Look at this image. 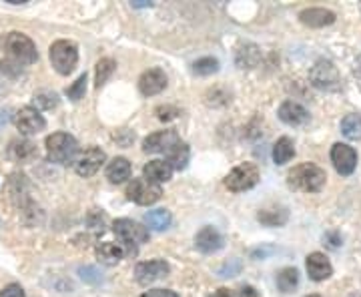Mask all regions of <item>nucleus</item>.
Segmentation results:
<instances>
[{"mask_svg":"<svg viewBox=\"0 0 361 297\" xmlns=\"http://www.w3.org/2000/svg\"><path fill=\"white\" fill-rule=\"evenodd\" d=\"M145 223L153 231H165L173 223V215L169 213L167 209H153V211H149L145 215Z\"/></svg>","mask_w":361,"mask_h":297,"instance_id":"nucleus-25","label":"nucleus"},{"mask_svg":"<svg viewBox=\"0 0 361 297\" xmlns=\"http://www.w3.org/2000/svg\"><path fill=\"white\" fill-rule=\"evenodd\" d=\"M104 225H106V217H104L101 211H92L89 215V227L94 229L97 233L104 231Z\"/></svg>","mask_w":361,"mask_h":297,"instance_id":"nucleus-36","label":"nucleus"},{"mask_svg":"<svg viewBox=\"0 0 361 297\" xmlns=\"http://www.w3.org/2000/svg\"><path fill=\"white\" fill-rule=\"evenodd\" d=\"M179 143L180 139L177 131H157L142 141V151L145 153H169Z\"/></svg>","mask_w":361,"mask_h":297,"instance_id":"nucleus-12","label":"nucleus"},{"mask_svg":"<svg viewBox=\"0 0 361 297\" xmlns=\"http://www.w3.org/2000/svg\"><path fill=\"white\" fill-rule=\"evenodd\" d=\"M189 159H191V151L185 143L175 145L171 151L167 153V163L169 167L175 169V171H183V169L189 165Z\"/></svg>","mask_w":361,"mask_h":297,"instance_id":"nucleus-26","label":"nucleus"},{"mask_svg":"<svg viewBox=\"0 0 361 297\" xmlns=\"http://www.w3.org/2000/svg\"><path fill=\"white\" fill-rule=\"evenodd\" d=\"M325 241H329L327 246L334 247V249L343 243V239H341V235H339V233H327V235H325Z\"/></svg>","mask_w":361,"mask_h":297,"instance_id":"nucleus-39","label":"nucleus"},{"mask_svg":"<svg viewBox=\"0 0 361 297\" xmlns=\"http://www.w3.org/2000/svg\"><path fill=\"white\" fill-rule=\"evenodd\" d=\"M209 297H239L235 291H231V289H225V287H221V289H217L213 296H209Z\"/></svg>","mask_w":361,"mask_h":297,"instance_id":"nucleus-40","label":"nucleus"},{"mask_svg":"<svg viewBox=\"0 0 361 297\" xmlns=\"http://www.w3.org/2000/svg\"><path fill=\"white\" fill-rule=\"evenodd\" d=\"M167 87V75L165 71L161 68H149L145 71L139 78V91L145 95V97H153V95H159L161 91H165Z\"/></svg>","mask_w":361,"mask_h":297,"instance_id":"nucleus-14","label":"nucleus"},{"mask_svg":"<svg viewBox=\"0 0 361 297\" xmlns=\"http://www.w3.org/2000/svg\"><path fill=\"white\" fill-rule=\"evenodd\" d=\"M85 92H87V73L80 75V77L66 89V97H68L71 101H80V99L85 97Z\"/></svg>","mask_w":361,"mask_h":297,"instance_id":"nucleus-32","label":"nucleus"},{"mask_svg":"<svg viewBox=\"0 0 361 297\" xmlns=\"http://www.w3.org/2000/svg\"><path fill=\"white\" fill-rule=\"evenodd\" d=\"M193 71L195 75H199V77H209V75H213V73L219 71V61L213 59V56H203V59H199L195 63Z\"/></svg>","mask_w":361,"mask_h":297,"instance_id":"nucleus-31","label":"nucleus"},{"mask_svg":"<svg viewBox=\"0 0 361 297\" xmlns=\"http://www.w3.org/2000/svg\"><path fill=\"white\" fill-rule=\"evenodd\" d=\"M297 285H299V272L295 267H285V269L277 273V287L283 293H291Z\"/></svg>","mask_w":361,"mask_h":297,"instance_id":"nucleus-28","label":"nucleus"},{"mask_svg":"<svg viewBox=\"0 0 361 297\" xmlns=\"http://www.w3.org/2000/svg\"><path fill=\"white\" fill-rule=\"evenodd\" d=\"M142 297H179L175 291L171 289H149L147 293H142Z\"/></svg>","mask_w":361,"mask_h":297,"instance_id":"nucleus-38","label":"nucleus"},{"mask_svg":"<svg viewBox=\"0 0 361 297\" xmlns=\"http://www.w3.org/2000/svg\"><path fill=\"white\" fill-rule=\"evenodd\" d=\"M299 20L311 28H323V26L336 23V13H331L327 8H305L299 13Z\"/></svg>","mask_w":361,"mask_h":297,"instance_id":"nucleus-18","label":"nucleus"},{"mask_svg":"<svg viewBox=\"0 0 361 297\" xmlns=\"http://www.w3.org/2000/svg\"><path fill=\"white\" fill-rule=\"evenodd\" d=\"M331 163L339 175H351L357 167V151L345 143H336L331 147Z\"/></svg>","mask_w":361,"mask_h":297,"instance_id":"nucleus-10","label":"nucleus"},{"mask_svg":"<svg viewBox=\"0 0 361 297\" xmlns=\"http://www.w3.org/2000/svg\"><path fill=\"white\" fill-rule=\"evenodd\" d=\"M78 275H80V279H82V281H87V284L99 285L101 281H103V275H101V272H99L97 267H90V265L80 267V269H78Z\"/></svg>","mask_w":361,"mask_h":297,"instance_id":"nucleus-34","label":"nucleus"},{"mask_svg":"<svg viewBox=\"0 0 361 297\" xmlns=\"http://www.w3.org/2000/svg\"><path fill=\"white\" fill-rule=\"evenodd\" d=\"M116 63L113 59H101L97 66H94V85H97V89H101L104 83L111 78V75L115 73Z\"/></svg>","mask_w":361,"mask_h":297,"instance_id":"nucleus-29","label":"nucleus"},{"mask_svg":"<svg viewBox=\"0 0 361 297\" xmlns=\"http://www.w3.org/2000/svg\"><path fill=\"white\" fill-rule=\"evenodd\" d=\"M142 173H145V179L151 183H163L169 181L171 179V175H173V169L169 167L167 161H149L145 169H142Z\"/></svg>","mask_w":361,"mask_h":297,"instance_id":"nucleus-19","label":"nucleus"},{"mask_svg":"<svg viewBox=\"0 0 361 297\" xmlns=\"http://www.w3.org/2000/svg\"><path fill=\"white\" fill-rule=\"evenodd\" d=\"M155 115L159 121L169 123V121H175V119L180 115V111L177 107H173V104H161V107H157L155 109Z\"/></svg>","mask_w":361,"mask_h":297,"instance_id":"nucleus-35","label":"nucleus"},{"mask_svg":"<svg viewBox=\"0 0 361 297\" xmlns=\"http://www.w3.org/2000/svg\"><path fill=\"white\" fill-rule=\"evenodd\" d=\"M311 85L319 91H339L341 75L331 61H317L310 71Z\"/></svg>","mask_w":361,"mask_h":297,"instance_id":"nucleus-6","label":"nucleus"},{"mask_svg":"<svg viewBox=\"0 0 361 297\" xmlns=\"http://www.w3.org/2000/svg\"><path fill=\"white\" fill-rule=\"evenodd\" d=\"M195 246L201 253H215L225 246V239L215 227H203L195 237Z\"/></svg>","mask_w":361,"mask_h":297,"instance_id":"nucleus-17","label":"nucleus"},{"mask_svg":"<svg viewBox=\"0 0 361 297\" xmlns=\"http://www.w3.org/2000/svg\"><path fill=\"white\" fill-rule=\"evenodd\" d=\"M78 153V143L68 133H52L47 137V157L52 163L68 165Z\"/></svg>","mask_w":361,"mask_h":297,"instance_id":"nucleus-3","label":"nucleus"},{"mask_svg":"<svg viewBox=\"0 0 361 297\" xmlns=\"http://www.w3.org/2000/svg\"><path fill=\"white\" fill-rule=\"evenodd\" d=\"M51 63L52 68L59 75H71L78 63V49L73 40H56L51 47Z\"/></svg>","mask_w":361,"mask_h":297,"instance_id":"nucleus-5","label":"nucleus"},{"mask_svg":"<svg viewBox=\"0 0 361 297\" xmlns=\"http://www.w3.org/2000/svg\"><path fill=\"white\" fill-rule=\"evenodd\" d=\"M39 155L37 153V145L30 141H13L11 147H8V157L16 161V163H30L35 157Z\"/></svg>","mask_w":361,"mask_h":297,"instance_id":"nucleus-20","label":"nucleus"},{"mask_svg":"<svg viewBox=\"0 0 361 297\" xmlns=\"http://www.w3.org/2000/svg\"><path fill=\"white\" fill-rule=\"evenodd\" d=\"M161 195H163L161 185L147 179H133L127 187V197L137 205H153L161 199Z\"/></svg>","mask_w":361,"mask_h":297,"instance_id":"nucleus-8","label":"nucleus"},{"mask_svg":"<svg viewBox=\"0 0 361 297\" xmlns=\"http://www.w3.org/2000/svg\"><path fill=\"white\" fill-rule=\"evenodd\" d=\"M289 219V213L285 207H273V209H261L257 213V221L265 227H281Z\"/></svg>","mask_w":361,"mask_h":297,"instance_id":"nucleus-22","label":"nucleus"},{"mask_svg":"<svg viewBox=\"0 0 361 297\" xmlns=\"http://www.w3.org/2000/svg\"><path fill=\"white\" fill-rule=\"evenodd\" d=\"M125 255V247L121 243H101L97 247V257L104 265H116Z\"/></svg>","mask_w":361,"mask_h":297,"instance_id":"nucleus-23","label":"nucleus"},{"mask_svg":"<svg viewBox=\"0 0 361 297\" xmlns=\"http://www.w3.org/2000/svg\"><path fill=\"white\" fill-rule=\"evenodd\" d=\"M106 179L111 183H125L130 179V163L125 157H115L106 165Z\"/></svg>","mask_w":361,"mask_h":297,"instance_id":"nucleus-21","label":"nucleus"},{"mask_svg":"<svg viewBox=\"0 0 361 297\" xmlns=\"http://www.w3.org/2000/svg\"><path fill=\"white\" fill-rule=\"evenodd\" d=\"M279 119L289 127H301L310 121V113L303 104L295 103V101H285L279 107Z\"/></svg>","mask_w":361,"mask_h":297,"instance_id":"nucleus-15","label":"nucleus"},{"mask_svg":"<svg viewBox=\"0 0 361 297\" xmlns=\"http://www.w3.org/2000/svg\"><path fill=\"white\" fill-rule=\"evenodd\" d=\"M171 267H169L167 261L163 259H153V261H142L135 267V279L141 285H151L167 277Z\"/></svg>","mask_w":361,"mask_h":297,"instance_id":"nucleus-11","label":"nucleus"},{"mask_svg":"<svg viewBox=\"0 0 361 297\" xmlns=\"http://www.w3.org/2000/svg\"><path fill=\"white\" fill-rule=\"evenodd\" d=\"M106 161L103 149L99 147H89L85 153H80L77 161H75V171L80 177H92L99 169L103 167V163Z\"/></svg>","mask_w":361,"mask_h":297,"instance_id":"nucleus-13","label":"nucleus"},{"mask_svg":"<svg viewBox=\"0 0 361 297\" xmlns=\"http://www.w3.org/2000/svg\"><path fill=\"white\" fill-rule=\"evenodd\" d=\"M133 6H137V8H145V6H151V2H145V0H139V2H133Z\"/></svg>","mask_w":361,"mask_h":297,"instance_id":"nucleus-42","label":"nucleus"},{"mask_svg":"<svg viewBox=\"0 0 361 297\" xmlns=\"http://www.w3.org/2000/svg\"><path fill=\"white\" fill-rule=\"evenodd\" d=\"M307 297H322V296H317V293H313V296H307Z\"/></svg>","mask_w":361,"mask_h":297,"instance_id":"nucleus-43","label":"nucleus"},{"mask_svg":"<svg viewBox=\"0 0 361 297\" xmlns=\"http://www.w3.org/2000/svg\"><path fill=\"white\" fill-rule=\"evenodd\" d=\"M341 133H343V137H348L349 141H357V139H361V116H345V119L341 121Z\"/></svg>","mask_w":361,"mask_h":297,"instance_id":"nucleus-30","label":"nucleus"},{"mask_svg":"<svg viewBox=\"0 0 361 297\" xmlns=\"http://www.w3.org/2000/svg\"><path fill=\"white\" fill-rule=\"evenodd\" d=\"M305 265H307V273H310V277L313 281H325V279H329L334 275V267H331L329 259L325 257L323 253H319V251L310 253Z\"/></svg>","mask_w":361,"mask_h":297,"instance_id":"nucleus-16","label":"nucleus"},{"mask_svg":"<svg viewBox=\"0 0 361 297\" xmlns=\"http://www.w3.org/2000/svg\"><path fill=\"white\" fill-rule=\"evenodd\" d=\"M287 181L297 191L317 193V191H322L323 185L327 181V173L313 163H301V165H297L289 171Z\"/></svg>","mask_w":361,"mask_h":297,"instance_id":"nucleus-1","label":"nucleus"},{"mask_svg":"<svg viewBox=\"0 0 361 297\" xmlns=\"http://www.w3.org/2000/svg\"><path fill=\"white\" fill-rule=\"evenodd\" d=\"M35 104L40 107V109H44V111H51V109H54L59 104V97H56V92L42 91L39 95H35Z\"/></svg>","mask_w":361,"mask_h":297,"instance_id":"nucleus-33","label":"nucleus"},{"mask_svg":"<svg viewBox=\"0 0 361 297\" xmlns=\"http://www.w3.org/2000/svg\"><path fill=\"white\" fill-rule=\"evenodd\" d=\"M241 296H243V297H257V291H255V287H251V285H245V287L241 289Z\"/></svg>","mask_w":361,"mask_h":297,"instance_id":"nucleus-41","label":"nucleus"},{"mask_svg":"<svg viewBox=\"0 0 361 297\" xmlns=\"http://www.w3.org/2000/svg\"><path fill=\"white\" fill-rule=\"evenodd\" d=\"M113 231L121 239V246L125 247L127 255H135L137 253V246L149 241V229L142 227L141 223H137V221L116 219L113 223Z\"/></svg>","mask_w":361,"mask_h":297,"instance_id":"nucleus-4","label":"nucleus"},{"mask_svg":"<svg viewBox=\"0 0 361 297\" xmlns=\"http://www.w3.org/2000/svg\"><path fill=\"white\" fill-rule=\"evenodd\" d=\"M0 297H26V296L20 285L11 284V285H6V287L0 291Z\"/></svg>","mask_w":361,"mask_h":297,"instance_id":"nucleus-37","label":"nucleus"},{"mask_svg":"<svg viewBox=\"0 0 361 297\" xmlns=\"http://www.w3.org/2000/svg\"><path fill=\"white\" fill-rule=\"evenodd\" d=\"M14 127L20 131V135H39L40 131H44L47 121L40 115L39 109L35 107H23L16 115H14Z\"/></svg>","mask_w":361,"mask_h":297,"instance_id":"nucleus-9","label":"nucleus"},{"mask_svg":"<svg viewBox=\"0 0 361 297\" xmlns=\"http://www.w3.org/2000/svg\"><path fill=\"white\" fill-rule=\"evenodd\" d=\"M259 183V169L253 163H243L237 165L231 173L225 177V187L233 191V193H243L253 189Z\"/></svg>","mask_w":361,"mask_h":297,"instance_id":"nucleus-7","label":"nucleus"},{"mask_svg":"<svg viewBox=\"0 0 361 297\" xmlns=\"http://www.w3.org/2000/svg\"><path fill=\"white\" fill-rule=\"evenodd\" d=\"M259 61H261V51L257 44H243L235 54V63L241 68H255Z\"/></svg>","mask_w":361,"mask_h":297,"instance_id":"nucleus-24","label":"nucleus"},{"mask_svg":"<svg viewBox=\"0 0 361 297\" xmlns=\"http://www.w3.org/2000/svg\"><path fill=\"white\" fill-rule=\"evenodd\" d=\"M4 49L8 59L13 61L16 66H28L35 65L39 61V51H37V44L28 39L23 32H11L6 40H4Z\"/></svg>","mask_w":361,"mask_h":297,"instance_id":"nucleus-2","label":"nucleus"},{"mask_svg":"<svg viewBox=\"0 0 361 297\" xmlns=\"http://www.w3.org/2000/svg\"><path fill=\"white\" fill-rule=\"evenodd\" d=\"M295 157V145L289 137H281L273 147V161L275 165H285Z\"/></svg>","mask_w":361,"mask_h":297,"instance_id":"nucleus-27","label":"nucleus"}]
</instances>
